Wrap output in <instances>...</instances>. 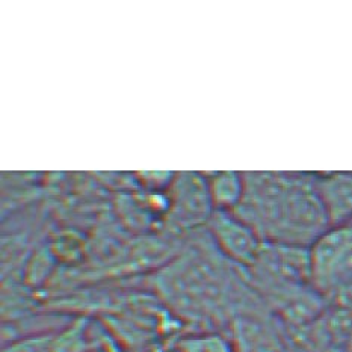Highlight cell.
I'll list each match as a JSON object with an SVG mask.
<instances>
[{
    "label": "cell",
    "mask_w": 352,
    "mask_h": 352,
    "mask_svg": "<svg viewBox=\"0 0 352 352\" xmlns=\"http://www.w3.org/2000/svg\"><path fill=\"white\" fill-rule=\"evenodd\" d=\"M310 274L322 292L352 287V226H338L311 245Z\"/></svg>",
    "instance_id": "2"
},
{
    "label": "cell",
    "mask_w": 352,
    "mask_h": 352,
    "mask_svg": "<svg viewBox=\"0 0 352 352\" xmlns=\"http://www.w3.org/2000/svg\"><path fill=\"white\" fill-rule=\"evenodd\" d=\"M331 224L342 226L352 219V174H336L318 188Z\"/></svg>",
    "instance_id": "3"
},
{
    "label": "cell",
    "mask_w": 352,
    "mask_h": 352,
    "mask_svg": "<svg viewBox=\"0 0 352 352\" xmlns=\"http://www.w3.org/2000/svg\"><path fill=\"white\" fill-rule=\"evenodd\" d=\"M252 228L274 243L289 247L313 245L330 226L318 190L296 180L262 179L257 186Z\"/></svg>",
    "instance_id": "1"
},
{
    "label": "cell",
    "mask_w": 352,
    "mask_h": 352,
    "mask_svg": "<svg viewBox=\"0 0 352 352\" xmlns=\"http://www.w3.org/2000/svg\"><path fill=\"white\" fill-rule=\"evenodd\" d=\"M218 227H221L218 232L219 241L228 254L242 263L257 262L262 247H260L258 236L254 228L241 223H233V221H227Z\"/></svg>",
    "instance_id": "4"
},
{
    "label": "cell",
    "mask_w": 352,
    "mask_h": 352,
    "mask_svg": "<svg viewBox=\"0 0 352 352\" xmlns=\"http://www.w3.org/2000/svg\"><path fill=\"white\" fill-rule=\"evenodd\" d=\"M183 352H232L223 340L219 339H203V340H190L185 346Z\"/></svg>",
    "instance_id": "5"
}]
</instances>
